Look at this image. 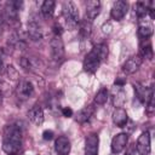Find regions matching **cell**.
I'll use <instances>...</instances> for the list:
<instances>
[{
    "label": "cell",
    "mask_w": 155,
    "mask_h": 155,
    "mask_svg": "<svg viewBox=\"0 0 155 155\" xmlns=\"http://www.w3.org/2000/svg\"><path fill=\"white\" fill-rule=\"evenodd\" d=\"M22 148V130L17 125H8L4 131L2 150L8 155L18 154Z\"/></svg>",
    "instance_id": "cell-1"
},
{
    "label": "cell",
    "mask_w": 155,
    "mask_h": 155,
    "mask_svg": "<svg viewBox=\"0 0 155 155\" xmlns=\"http://www.w3.org/2000/svg\"><path fill=\"white\" fill-rule=\"evenodd\" d=\"M107 56H108V46L105 44L101 42L94 45L84 59V63H82L84 70L91 74L96 73L101 63L107 58Z\"/></svg>",
    "instance_id": "cell-2"
},
{
    "label": "cell",
    "mask_w": 155,
    "mask_h": 155,
    "mask_svg": "<svg viewBox=\"0 0 155 155\" xmlns=\"http://www.w3.org/2000/svg\"><path fill=\"white\" fill-rule=\"evenodd\" d=\"M63 17H64V21H65L68 28L74 29L78 25V23L80 21V15H79L78 6L73 1L64 2V5H63Z\"/></svg>",
    "instance_id": "cell-3"
},
{
    "label": "cell",
    "mask_w": 155,
    "mask_h": 155,
    "mask_svg": "<svg viewBox=\"0 0 155 155\" xmlns=\"http://www.w3.org/2000/svg\"><path fill=\"white\" fill-rule=\"evenodd\" d=\"M34 94V86L28 80H21L16 87V97L21 101L29 99Z\"/></svg>",
    "instance_id": "cell-4"
},
{
    "label": "cell",
    "mask_w": 155,
    "mask_h": 155,
    "mask_svg": "<svg viewBox=\"0 0 155 155\" xmlns=\"http://www.w3.org/2000/svg\"><path fill=\"white\" fill-rule=\"evenodd\" d=\"M50 51L51 57L53 61L59 62L64 57V44L59 36H54L50 42Z\"/></svg>",
    "instance_id": "cell-5"
},
{
    "label": "cell",
    "mask_w": 155,
    "mask_h": 155,
    "mask_svg": "<svg viewBox=\"0 0 155 155\" xmlns=\"http://www.w3.org/2000/svg\"><path fill=\"white\" fill-rule=\"evenodd\" d=\"M127 10H128V4L127 1H124V0H117L113 4V7H111V11H110V16L114 21H121L126 13H127Z\"/></svg>",
    "instance_id": "cell-6"
},
{
    "label": "cell",
    "mask_w": 155,
    "mask_h": 155,
    "mask_svg": "<svg viewBox=\"0 0 155 155\" xmlns=\"http://www.w3.org/2000/svg\"><path fill=\"white\" fill-rule=\"evenodd\" d=\"M128 143V134L127 133H117L111 139V153L120 154Z\"/></svg>",
    "instance_id": "cell-7"
},
{
    "label": "cell",
    "mask_w": 155,
    "mask_h": 155,
    "mask_svg": "<svg viewBox=\"0 0 155 155\" xmlns=\"http://www.w3.org/2000/svg\"><path fill=\"white\" fill-rule=\"evenodd\" d=\"M137 151L139 155H149L150 150H151V145H150V134L148 131L143 132L137 140Z\"/></svg>",
    "instance_id": "cell-8"
},
{
    "label": "cell",
    "mask_w": 155,
    "mask_h": 155,
    "mask_svg": "<svg viewBox=\"0 0 155 155\" xmlns=\"http://www.w3.org/2000/svg\"><path fill=\"white\" fill-rule=\"evenodd\" d=\"M142 62H143V58L139 56V54H136V56H131L122 65V71L125 74H133L136 73L139 67L142 65Z\"/></svg>",
    "instance_id": "cell-9"
},
{
    "label": "cell",
    "mask_w": 155,
    "mask_h": 155,
    "mask_svg": "<svg viewBox=\"0 0 155 155\" xmlns=\"http://www.w3.org/2000/svg\"><path fill=\"white\" fill-rule=\"evenodd\" d=\"M99 138L96 133H91L86 137L85 142V155H98Z\"/></svg>",
    "instance_id": "cell-10"
},
{
    "label": "cell",
    "mask_w": 155,
    "mask_h": 155,
    "mask_svg": "<svg viewBox=\"0 0 155 155\" xmlns=\"http://www.w3.org/2000/svg\"><path fill=\"white\" fill-rule=\"evenodd\" d=\"M54 149L58 155H68L70 153V140L65 136H59L54 142Z\"/></svg>",
    "instance_id": "cell-11"
},
{
    "label": "cell",
    "mask_w": 155,
    "mask_h": 155,
    "mask_svg": "<svg viewBox=\"0 0 155 155\" xmlns=\"http://www.w3.org/2000/svg\"><path fill=\"white\" fill-rule=\"evenodd\" d=\"M101 12V2L98 0H90L86 2V17L88 21H93Z\"/></svg>",
    "instance_id": "cell-12"
},
{
    "label": "cell",
    "mask_w": 155,
    "mask_h": 155,
    "mask_svg": "<svg viewBox=\"0 0 155 155\" xmlns=\"http://www.w3.org/2000/svg\"><path fill=\"white\" fill-rule=\"evenodd\" d=\"M28 117L36 126L42 125V122H44V110H42V108L40 105H38V104L31 107L29 109V111H28Z\"/></svg>",
    "instance_id": "cell-13"
},
{
    "label": "cell",
    "mask_w": 155,
    "mask_h": 155,
    "mask_svg": "<svg viewBox=\"0 0 155 155\" xmlns=\"http://www.w3.org/2000/svg\"><path fill=\"white\" fill-rule=\"evenodd\" d=\"M27 34H28V38H30V40H33V41H39L42 39V29H41L40 24L35 21H31L28 23Z\"/></svg>",
    "instance_id": "cell-14"
},
{
    "label": "cell",
    "mask_w": 155,
    "mask_h": 155,
    "mask_svg": "<svg viewBox=\"0 0 155 155\" xmlns=\"http://www.w3.org/2000/svg\"><path fill=\"white\" fill-rule=\"evenodd\" d=\"M113 122L117 126V127H125L128 122V115L126 113L125 109L122 108H116L113 111Z\"/></svg>",
    "instance_id": "cell-15"
},
{
    "label": "cell",
    "mask_w": 155,
    "mask_h": 155,
    "mask_svg": "<svg viewBox=\"0 0 155 155\" xmlns=\"http://www.w3.org/2000/svg\"><path fill=\"white\" fill-rule=\"evenodd\" d=\"M138 35L142 40H147L153 35V25L144 19H140V23L138 25Z\"/></svg>",
    "instance_id": "cell-16"
},
{
    "label": "cell",
    "mask_w": 155,
    "mask_h": 155,
    "mask_svg": "<svg viewBox=\"0 0 155 155\" xmlns=\"http://www.w3.org/2000/svg\"><path fill=\"white\" fill-rule=\"evenodd\" d=\"M133 88H134V93H136V97L139 99V102L140 103H145L147 102V99H148V97H149V94H150V92H151V90L153 88H150V90H147L143 85H140V84H133Z\"/></svg>",
    "instance_id": "cell-17"
},
{
    "label": "cell",
    "mask_w": 155,
    "mask_h": 155,
    "mask_svg": "<svg viewBox=\"0 0 155 155\" xmlns=\"http://www.w3.org/2000/svg\"><path fill=\"white\" fill-rule=\"evenodd\" d=\"M5 18L10 22H17L18 18V10L15 7L12 1H8L5 6Z\"/></svg>",
    "instance_id": "cell-18"
},
{
    "label": "cell",
    "mask_w": 155,
    "mask_h": 155,
    "mask_svg": "<svg viewBox=\"0 0 155 155\" xmlns=\"http://www.w3.org/2000/svg\"><path fill=\"white\" fill-rule=\"evenodd\" d=\"M92 114H93V107H91V105L85 107L76 114V121L80 124H85L91 119Z\"/></svg>",
    "instance_id": "cell-19"
},
{
    "label": "cell",
    "mask_w": 155,
    "mask_h": 155,
    "mask_svg": "<svg viewBox=\"0 0 155 155\" xmlns=\"http://www.w3.org/2000/svg\"><path fill=\"white\" fill-rule=\"evenodd\" d=\"M56 2L53 0H45L41 5V13L45 18H51L54 12Z\"/></svg>",
    "instance_id": "cell-20"
},
{
    "label": "cell",
    "mask_w": 155,
    "mask_h": 155,
    "mask_svg": "<svg viewBox=\"0 0 155 155\" xmlns=\"http://www.w3.org/2000/svg\"><path fill=\"white\" fill-rule=\"evenodd\" d=\"M91 31H92V22L88 21L87 18L82 19L80 22V35H81V38L87 39L91 35Z\"/></svg>",
    "instance_id": "cell-21"
},
{
    "label": "cell",
    "mask_w": 155,
    "mask_h": 155,
    "mask_svg": "<svg viewBox=\"0 0 155 155\" xmlns=\"http://www.w3.org/2000/svg\"><path fill=\"white\" fill-rule=\"evenodd\" d=\"M139 56L142 58H147V59L153 58V46L149 40L147 41V44H145V41L140 44V54Z\"/></svg>",
    "instance_id": "cell-22"
},
{
    "label": "cell",
    "mask_w": 155,
    "mask_h": 155,
    "mask_svg": "<svg viewBox=\"0 0 155 155\" xmlns=\"http://www.w3.org/2000/svg\"><path fill=\"white\" fill-rule=\"evenodd\" d=\"M116 90H114L113 92V102L116 107H121L122 103L125 102V92L122 90V87H117L115 86Z\"/></svg>",
    "instance_id": "cell-23"
},
{
    "label": "cell",
    "mask_w": 155,
    "mask_h": 155,
    "mask_svg": "<svg viewBox=\"0 0 155 155\" xmlns=\"http://www.w3.org/2000/svg\"><path fill=\"white\" fill-rule=\"evenodd\" d=\"M148 8H149V2H137L134 5V12L139 19H143L148 15Z\"/></svg>",
    "instance_id": "cell-24"
},
{
    "label": "cell",
    "mask_w": 155,
    "mask_h": 155,
    "mask_svg": "<svg viewBox=\"0 0 155 155\" xmlns=\"http://www.w3.org/2000/svg\"><path fill=\"white\" fill-rule=\"evenodd\" d=\"M107 99H108V91H107V88L103 87L97 92V94L94 97V103L102 105V104H104L107 102Z\"/></svg>",
    "instance_id": "cell-25"
},
{
    "label": "cell",
    "mask_w": 155,
    "mask_h": 155,
    "mask_svg": "<svg viewBox=\"0 0 155 155\" xmlns=\"http://www.w3.org/2000/svg\"><path fill=\"white\" fill-rule=\"evenodd\" d=\"M5 70V53H4V50L0 48V74L4 73Z\"/></svg>",
    "instance_id": "cell-26"
},
{
    "label": "cell",
    "mask_w": 155,
    "mask_h": 155,
    "mask_svg": "<svg viewBox=\"0 0 155 155\" xmlns=\"http://www.w3.org/2000/svg\"><path fill=\"white\" fill-rule=\"evenodd\" d=\"M53 131H51V130H46V131H44V133H42V138L45 139V140H51L52 138H53Z\"/></svg>",
    "instance_id": "cell-27"
},
{
    "label": "cell",
    "mask_w": 155,
    "mask_h": 155,
    "mask_svg": "<svg viewBox=\"0 0 155 155\" xmlns=\"http://www.w3.org/2000/svg\"><path fill=\"white\" fill-rule=\"evenodd\" d=\"M62 114L65 117H71L73 116V110L69 107H64V108H62Z\"/></svg>",
    "instance_id": "cell-28"
},
{
    "label": "cell",
    "mask_w": 155,
    "mask_h": 155,
    "mask_svg": "<svg viewBox=\"0 0 155 155\" xmlns=\"http://www.w3.org/2000/svg\"><path fill=\"white\" fill-rule=\"evenodd\" d=\"M53 33H54V36H59L61 38V35L63 33V28L59 24H56V25H53Z\"/></svg>",
    "instance_id": "cell-29"
},
{
    "label": "cell",
    "mask_w": 155,
    "mask_h": 155,
    "mask_svg": "<svg viewBox=\"0 0 155 155\" xmlns=\"http://www.w3.org/2000/svg\"><path fill=\"white\" fill-rule=\"evenodd\" d=\"M125 82H126V80L125 79H121V78H116V80H115V86H117V87H122L124 85H125Z\"/></svg>",
    "instance_id": "cell-30"
},
{
    "label": "cell",
    "mask_w": 155,
    "mask_h": 155,
    "mask_svg": "<svg viewBox=\"0 0 155 155\" xmlns=\"http://www.w3.org/2000/svg\"><path fill=\"white\" fill-rule=\"evenodd\" d=\"M1 104H2V92L0 90V107H1Z\"/></svg>",
    "instance_id": "cell-31"
},
{
    "label": "cell",
    "mask_w": 155,
    "mask_h": 155,
    "mask_svg": "<svg viewBox=\"0 0 155 155\" xmlns=\"http://www.w3.org/2000/svg\"><path fill=\"white\" fill-rule=\"evenodd\" d=\"M1 23H2V17H1V15H0V25H1Z\"/></svg>",
    "instance_id": "cell-32"
},
{
    "label": "cell",
    "mask_w": 155,
    "mask_h": 155,
    "mask_svg": "<svg viewBox=\"0 0 155 155\" xmlns=\"http://www.w3.org/2000/svg\"><path fill=\"white\" fill-rule=\"evenodd\" d=\"M126 155H131V154H128V153H127V154H126Z\"/></svg>",
    "instance_id": "cell-33"
},
{
    "label": "cell",
    "mask_w": 155,
    "mask_h": 155,
    "mask_svg": "<svg viewBox=\"0 0 155 155\" xmlns=\"http://www.w3.org/2000/svg\"><path fill=\"white\" fill-rule=\"evenodd\" d=\"M15 155H17V154H15Z\"/></svg>",
    "instance_id": "cell-34"
}]
</instances>
